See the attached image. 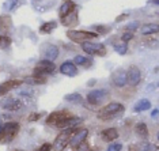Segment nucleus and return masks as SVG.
I'll list each match as a JSON object with an SVG mask.
<instances>
[{"instance_id": "1", "label": "nucleus", "mask_w": 159, "mask_h": 151, "mask_svg": "<svg viewBox=\"0 0 159 151\" xmlns=\"http://www.w3.org/2000/svg\"><path fill=\"white\" fill-rule=\"evenodd\" d=\"M124 105L120 102H110L107 103L106 106H103L102 109L99 110L98 113V117L102 118V120H110V118H114L117 117L118 114H121L124 112Z\"/></svg>"}, {"instance_id": "2", "label": "nucleus", "mask_w": 159, "mask_h": 151, "mask_svg": "<svg viewBox=\"0 0 159 151\" xmlns=\"http://www.w3.org/2000/svg\"><path fill=\"white\" fill-rule=\"evenodd\" d=\"M20 125L16 121H7L6 124H3V128L0 131V142L2 143H8L15 138L16 134L19 132Z\"/></svg>"}, {"instance_id": "3", "label": "nucleus", "mask_w": 159, "mask_h": 151, "mask_svg": "<svg viewBox=\"0 0 159 151\" xmlns=\"http://www.w3.org/2000/svg\"><path fill=\"white\" fill-rule=\"evenodd\" d=\"M75 128H66L61 134L57 135V138L55 139V142H53V146L52 149L53 151H64V149L68 146V143H70V138L71 135L74 134Z\"/></svg>"}, {"instance_id": "4", "label": "nucleus", "mask_w": 159, "mask_h": 151, "mask_svg": "<svg viewBox=\"0 0 159 151\" xmlns=\"http://www.w3.org/2000/svg\"><path fill=\"white\" fill-rule=\"evenodd\" d=\"M110 93L106 89H99V90H91L87 94V102L91 105H99V103L105 102L109 99Z\"/></svg>"}, {"instance_id": "5", "label": "nucleus", "mask_w": 159, "mask_h": 151, "mask_svg": "<svg viewBox=\"0 0 159 151\" xmlns=\"http://www.w3.org/2000/svg\"><path fill=\"white\" fill-rule=\"evenodd\" d=\"M67 35L71 41L75 42H84L98 37V34L94 33V31H83V30H68Z\"/></svg>"}, {"instance_id": "6", "label": "nucleus", "mask_w": 159, "mask_h": 151, "mask_svg": "<svg viewBox=\"0 0 159 151\" xmlns=\"http://www.w3.org/2000/svg\"><path fill=\"white\" fill-rule=\"evenodd\" d=\"M56 70V66L53 62L50 60H46V59H42L39 60L35 66V70H34V75H39V76H45V75H50L53 74Z\"/></svg>"}, {"instance_id": "7", "label": "nucleus", "mask_w": 159, "mask_h": 151, "mask_svg": "<svg viewBox=\"0 0 159 151\" xmlns=\"http://www.w3.org/2000/svg\"><path fill=\"white\" fill-rule=\"evenodd\" d=\"M82 49L84 50L87 55H97V56H105L106 48L103 44H95L91 41H84L82 42Z\"/></svg>"}, {"instance_id": "8", "label": "nucleus", "mask_w": 159, "mask_h": 151, "mask_svg": "<svg viewBox=\"0 0 159 151\" xmlns=\"http://www.w3.org/2000/svg\"><path fill=\"white\" fill-rule=\"evenodd\" d=\"M89 136V129L87 128H80V129H75L74 131V135H71L70 138V143L68 144H71L74 149H76V147L80 144L82 142H84L86 139H87Z\"/></svg>"}, {"instance_id": "9", "label": "nucleus", "mask_w": 159, "mask_h": 151, "mask_svg": "<svg viewBox=\"0 0 159 151\" xmlns=\"http://www.w3.org/2000/svg\"><path fill=\"white\" fill-rule=\"evenodd\" d=\"M71 117V113L68 112V110H57V112H53L50 113L48 117H46V124L48 125H56L61 123V121H64L66 118Z\"/></svg>"}, {"instance_id": "10", "label": "nucleus", "mask_w": 159, "mask_h": 151, "mask_svg": "<svg viewBox=\"0 0 159 151\" xmlns=\"http://www.w3.org/2000/svg\"><path fill=\"white\" fill-rule=\"evenodd\" d=\"M142 80V71L139 67L131 66L126 72V83H129L131 86H137Z\"/></svg>"}, {"instance_id": "11", "label": "nucleus", "mask_w": 159, "mask_h": 151, "mask_svg": "<svg viewBox=\"0 0 159 151\" xmlns=\"http://www.w3.org/2000/svg\"><path fill=\"white\" fill-rule=\"evenodd\" d=\"M41 53L44 56V59L55 62L57 57H59V48L53 44H44L41 48Z\"/></svg>"}, {"instance_id": "12", "label": "nucleus", "mask_w": 159, "mask_h": 151, "mask_svg": "<svg viewBox=\"0 0 159 151\" xmlns=\"http://www.w3.org/2000/svg\"><path fill=\"white\" fill-rule=\"evenodd\" d=\"M57 0H31V4L37 12H46L50 8H53Z\"/></svg>"}, {"instance_id": "13", "label": "nucleus", "mask_w": 159, "mask_h": 151, "mask_svg": "<svg viewBox=\"0 0 159 151\" xmlns=\"http://www.w3.org/2000/svg\"><path fill=\"white\" fill-rule=\"evenodd\" d=\"M0 105H2L3 109L10 110V112H15V110H19L22 108V102L15 98H4L0 102Z\"/></svg>"}, {"instance_id": "14", "label": "nucleus", "mask_w": 159, "mask_h": 151, "mask_svg": "<svg viewBox=\"0 0 159 151\" xmlns=\"http://www.w3.org/2000/svg\"><path fill=\"white\" fill-rule=\"evenodd\" d=\"M111 82L117 87H124L126 85V72L124 70H116L111 74Z\"/></svg>"}, {"instance_id": "15", "label": "nucleus", "mask_w": 159, "mask_h": 151, "mask_svg": "<svg viewBox=\"0 0 159 151\" xmlns=\"http://www.w3.org/2000/svg\"><path fill=\"white\" fill-rule=\"evenodd\" d=\"M22 83H23L22 80H15V79H10V80H7V82H3V83L0 85V95L7 94L10 90L19 87Z\"/></svg>"}, {"instance_id": "16", "label": "nucleus", "mask_w": 159, "mask_h": 151, "mask_svg": "<svg viewBox=\"0 0 159 151\" xmlns=\"http://www.w3.org/2000/svg\"><path fill=\"white\" fill-rule=\"evenodd\" d=\"M60 72L66 76H75L78 75V68L72 62H64L60 66Z\"/></svg>"}, {"instance_id": "17", "label": "nucleus", "mask_w": 159, "mask_h": 151, "mask_svg": "<svg viewBox=\"0 0 159 151\" xmlns=\"http://www.w3.org/2000/svg\"><path fill=\"white\" fill-rule=\"evenodd\" d=\"M80 123H83V118L80 117H68L66 118L64 121H61L56 125L57 128H61V129H66V128H75V125H79Z\"/></svg>"}, {"instance_id": "18", "label": "nucleus", "mask_w": 159, "mask_h": 151, "mask_svg": "<svg viewBox=\"0 0 159 151\" xmlns=\"http://www.w3.org/2000/svg\"><path fill=\"white\" fill-rule=\"evenodd\" d=\"M101 138L103 142H113L118 138V131L116 128H106L101 132Z\"/></svg>"}, {"instance_id": "19", "label": "nucleus", "mask_w": 159, "mask_h": 151, "mask_svg": "<svg viewBox=\"0 0 159 151\" xmlns=\"http://www.w3.org/2000/svg\"><path fill=\"white\" fill-rule=\"evenodd\" d=\"M75 8H76V6H75L74 2H71V0H67V2H64L63 4L60 6V8H59V15H60V18L64 16V15H67V14H70L71 11H74Z\"/></svg>"}, {"instance_id": "20", "label": "nucleus", "mask_w": 159, "mask_h": 151, "mask_svg": "<svg viewBox=\"0 0 159 151\" xmlns=\"http://www.w3.org/2000/svg\"><path fill=\"white\" fill-rule=\"evenodd\" d=\"M60 19L64 26H74L75 23H78V15H76V12H75V10L71 11L70 14H67V15L61 16Z\"/></svg>"}, {"instance_id": "21", "label": "nucleus", "mask_w": 159, "mask_h": 151, "mask_svg": "<svg viewBox=\"0 0 159 151\" xmlns=\"http://www.w3.org/2000/svg\"><path fill=\"white\" fill-rule=\"evenodd\" d=\"M158 25L157 23H146L143 25V27L140 29L143 35H152V34H157L158 33Z\"/></svg>"}, {"instance_id": "22", "label": "nucleus", "mask_w": 159, "mask_h": 151, "mask_svg": "<svg viewBox=\"0 0 159 151\" xmlns=\"http://www.w3.org/2000/svg\"><path fill=\"white\" fill-rule=\"evenodd\" d=\"M22 82L23 83H27V85H44V83H46V79H45V76L34 75V76H26Z\"/></svg>"}, {"instance_id": "23", "label": "nucleus", "mask_w": 159, "mask_h": 151, "mask_svg": "<svg viewBox=\"0 0 159 151\" xmlns=\"http://www.w3.org/2000/svg\"><path fill=\"white\" fill-rule=\"evenodd\" d=\"M151 109V102L148 99H140L139 102L133 106V112L135 113H140V112H144V110H148Z\"/></svg>"}, {"instance_id": "24", "label": "nucleus", "mask_w": 159, "mask_h": 151, "mask_svg": "<svg viewBox=\"0 0 159 151\" xmlns=\"http://www.w3.org/2000/svg\"><path fill=\"white\" fill-rule=\"evenodd\" d=\"M56 27H57L56 21H49V22H45L39 26V31H41V33H45V34H49V33H52Z\"/></svg>"}, {"instance_id": "25", "label": "nucleus", "mask_w": 159, "mask_h": 151, "mask_svg": "<svg viewBox=\"0 0 159 151\" xmlns=\"http://www.w3.org/2000/svg\"><path fill=\"white\" fill-rule=\"evenodd\" d=\"M135 134L137 136H140V138H143V139H147L148 138V128H147V125L144 123H137L136 127H135Z\"/></svg>"}, {"instance_id": "26", "label": "nucleus", "mask_w": 159, "mask_h": 151, "mask_svg": "<svg viewBox=\"0 0 159 151\" xmlns=\"http://www.w3.org/2000/svg\"><path fill=\"white\" fill-rule=\"evenodd\" d=\"M74 64L75 66H84V67H90L93 64V60L90 57H84V56H75L74 57Z\"/></svg>"}, {"instance_id": "27", "label": "nucleus", "mask_w": 159, "mask_h": 151, "mask_svg": "<svg viewBox=\"0 0 159 151\" xmlns=\"http://www.w3.org/2000/svg\"><path fill=\"white\" fill-rule=\"evenodd\" d=\"M64 99L68 101L71 103H82L83 102V97L79 94V93H71V94H67L64 97Z\"/></svg>"}, {"instance_id": "28", "label": "nucleus", "mask_w": 159, "mask_h": 151, "mask_svg": "<svg viewBox=\"0 0 159 151\" xmlns=\"http://www.w3.org/2000/svg\"><path fill=\"white\" fill-rule=\"evenodd\" d=\"M137 147H139V151H158L157 146L152 144V143H148V142L137 143Z\"/></svg>"}, {"instance_id": "29", "label": "nucleus", "mask_w": 159, "mask_h": 151, "mask_svg": "<svg viewBox=\"0 0 159 151\" xmlns=\"http://www.w3.org/2000/svg\"><path fill=\"white\" fill-rule=\"evenodd\" d=\"M18 3H19V0H6V3L3 4V8H4V11H12L18 6Z\"/></svg>"}, {"instance_id": "30", "label": "nucleus", "mask_w": 159, "mask_h": 151, "mask_svg": "<svg viewBox=\"0 0 159 151\" xmlns=\"http://www.w3.org/2000/svg\"><path fill=\"white\" fill-rule=\"evenodd\" d=\"M11 45V38L7 35H0V49H7Z\"/></svg>"}, {"instance_id": "31", "label": "nucleus", "mask_w": 159, "mask_h": 151, "mask_svg": "<svg viewBox=\"0 0 159 151\" xmlns=\"http://www.w3.org/2000/svg\"><path fill=\"white\" fill-rule=\"evenodd\" d=\"M114 50L118 53V55H125L128 52V46H126V42H122V44H116L114 45Z\"/></svg>"}, {"instance_id": "32", "label": "nucleus", "mask_w": 159, "mask_h": 151, "mask_svg": "<svg viewBox=\"0 0 159 151\" xmlns=\"http://www.w3.org/2000/svg\"><path fill=\"white\" fill-rule=\"evenodd\" d=\"M11 23H12V21H11V18H10V15H3V16H0V27H10L11 26Z\"/></svg>"}, {"instance_id": "33", "label": "nucleus", "mask_w": 159, "mask_h": 151, "mask_svg": "<svg viewBox=\"0 0 159 151\" xmlns=\"http://www.w3.org/2000/svg\"><path fill=\"white\" fill-rule=\"evenodd\" d=\"M93 29L95 31L94 33H97V34H105V33H107V31H110V27L109 26H101V25H94Z\"/></svg>"}, {"instance_id": "34", "label": "nucleus", "mask_w": 159, "mask_h": 151, "mask_svg": "<svg viewBox=\"0 0 159 151\" xmlns=\"http://www.w3.org/2000/svg\"><path fill=\"white\" fill-rule=\"evenodd\" d=\"M132 38H133V31H128V30H126L125 33L121 35L122 42H128V41H131Z\"/></svg>"}, {"instance_id": "35", "label": "nucleus", "mask_w": 159, "mask_h": 151, "mask_svg": "<svg viewBox=\"0 0 159 151\" xmlns=\"http://www.w3.org/2000/svg\"><path fill=\"white\" fill-rule=\"evenodd\" d=\"M122 150V144L121 143H111L107 147V151H121Z\"/></svg>"}, {"instance_id": "36", "label": "nucleus", "mask_w": 159, "mask_h": 151, "mask_svg": "<svg viewBox=\"0 0 159 151\" xmlns=\"http://www.w3.org/2000/svg\"><path fill=\"white\" fill-rule=\"evenodd\" d=\"M137 27H139V22H131V23H128L125 26V29L128 31H133V30H136Z\"/></svg>"}, {"instance_id": "37", "label": "nucleus", "mask_w": 159, "mask_h": 151, "mask_svg": "<svg viewBox=\"0 0 159 151\" xmlns=\"http://www.w3.org/2000/svg\"><path fill=\"white\" fill-rule=\"evenodd\" d=\"M76 151H90V147H89V144L86 142H82L80 144L76 147Z\"/></svg>"}, {"instance_id": "38", "label": "nucleus", "mask_w": 159, "mask_h": 151, "mask_svg": "<svg viewBox=\"0 0 159 151\" xmlns=\"http://www.w3.org/2000/svg\"><path fill=\"white\" fill-rule=\"evenodd\" d=\"M37 151H52V144L50 143H44L41 147H38Z\"/></svg>"}, {"instance_id": "39", "label": "nucleus", "mask_w": 159, "mask_h": 151, "mask_svg": "<svg viewBox=\"0 0 159 151\" xmlns=\"http://www.w3.org/2000/svg\"><path fill=\"white\" fill-rule=\"evenodd\" d=\"M41 116H42V113H31L30 116H29V121H37V120H39L41 118Z\"/></svg>"}, {"instance_id": "40", "label": "nucleus", "mask_w": 159, "mask_h": 151, "mask_svg": "<svg viewBox=\"0 0 159 151\" xmlns=\"http://www.w3.org/2000/svg\"><path fill=\"white\" fill-rule=\"evenodd\" d=\"M129 151H139V147H137V143H133V144L129 146Z\"/></svg>"}, {"instance_id": "41", "label": "nucleus", "mask_w": 159, "mask_h": 151, "mask_svg": "<svg viewBox=\"0 0 159 151\" xmlns=\"http://www.w3.org/2000/svg\"><path fill=\"white\" fill-rule=\"evenodd\" d=\"M126 16H128V14H124V15H121V16H117L116 18V22H121V21H124Z\"/></svg>"}, {"instance_id": "42", "label": "nucleus", "mask_w": 159, "mask_h": 151, "mask_svg": "<svg viewBox=\"0 0 159 151\" xmlns=\"http://www.w3.org/2000/svg\"><path fill=\"white\" fill-rule=\"evenodd\" d=\"M158 112H159L158 109H154V110H152V113H151V116H152L154 118H157V117H158Z\"/></svg>"}, {"instance_id": "43", "label": "nucleus", "mask_w": 159, "mask_h": 151, "mask_svg": "<svg viewBox=\"0 0 159 151\" xmlns=\"http://www.w3.org/2000/svg\"><path fill=\"white\" fill-rule=\"evenodd\" d=\"M148 3H150V4H155V6H158V4H159V0H148Z\"/></svg>"}, {"instance_id": "44", "label": "nucleus", "mask_w": 159, "mask_h": 151, "mask_svg": "<svg viewBox=\"0 0 159 151\" xmlns=\"http://www.w3.org/2000/svg\"><path fill=\"white\" fill-rule=\"evenodd\" d=\"M2 128H3V124H0V131H2Z\"/></svg>"}, {"instance_id": "45", "label": "nucleus", "mask_w": 159, "mask_h": 151, "mask_svg": "<svg viewBox=\"0 0 159 151\" xmlns=\"http://www.w3.org/2000/svg\"><path fill=\"white\" fill-rule=\"evenodd\" d=\"M15 151H22V150H15Z\"/></svg>"}]
</instances>
